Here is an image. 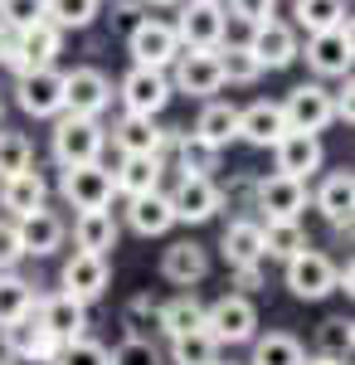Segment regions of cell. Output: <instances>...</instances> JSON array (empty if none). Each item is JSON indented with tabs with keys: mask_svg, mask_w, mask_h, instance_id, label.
I'll list each match as a JSON object with an SVG mask.
<instances>
[{
	"mask_svg": "<svg viewBox=\"0 0 355 365\" xmlns=\"http://www.w3.org/2000/svg\"><path fill=\"white\" fill-rule=\"evenodd\" d=\"M103 146H108V127L98 117H73V113L54 117V161L63 170L103 161Z\"/></svg>",
	"mask_w": 355,
	"mask_h": 365,
	"instance_id": "1",
	"label": "cell"
},
{
	"mask_svg": "<svg viewBox=\"0 0 355 365\" xmlns=\"http://www.w3.org/2000/svg\"><path fill=\"white\" fill-rule=\"evenodd\" d=\"M58 49H63V34H58L49 20H39V25L10 34V44H5L0 63H5L15 78H25V73H34V68H54Z\"/></svg>",
	"mask_w": 355,
	"mask_h": 365,
	"instance_id": "2",
	"label": "cell"
},
{
	"mask_svg": "<svg viewBox=\"0 0 355 365\" xmlns=\"http://www.w3.org/2000/svg\"><path fill=\"white\" fill-rule=\"evenodd\" d=\"M180 49H219L229 34V15L224 0H180V15L170 20Z\"/></svg>",
	"mask_w": 355,
	"mask_h": 365,
	"instance_id": "3",
	"label": "cell"
},
{
	"mask_svg": "<svg viewBox=\"0 0 355 365\" xmlns=\"http://www.w3.org/2000/svg\"><path fill=\"white\" fill-rule=\"evenodd\" d=\"M297 58H307V68H312L317 78H346V73H351V58H355L351 15H346L341 25L321 29V34H307V44H302Z\"/></svg>",
	"mask_w": 355,
	"mask_h": 365,
	"instance_id": "4",
	"label": "cell"
},
{
	"mask_svg": "<svg viewBox=\"0 0 355 365\" xmlns=\"http://www.w3.org/2000/svg\"><path fill=\"white\" fill-rule=\"evenodd\" d=\"M205 331L219 341V346H244V341L258 336V307L244 292H224L205 307Z\"/></svg>",
	"mask_w": 355,
	"mask_h": 365,
	"instance_id": "5",
	"label": "cell"
},
{
	"mask_svg": "<svg viewBox=\"0 0 355 365\" xmlns=\"http://www.w3.org/2000/svg\"><path fill=\"white\" fill-rule=\"evenodd\" d=\"M165 78H170V93H185V98H200V103H210L224 88L215 49H180L175 63L165 68Z\"/></svg>",
	"mask_w": 355,
	"mask_h": 365,
	"instance_id": "6",
	"label": "cell"
},
{
	"mask_svg": "<svg viewBox=\"0 0 355 365\" xmlns=\"http://www.w3.org/2000/svg\"><path fill=\"white\" fill-rule=\"evenodd\" d=\"M307 180H292V175H253V210L258 220H302L307 210Z\"/></svg>",
	"mask_w": 355,
	"mask_h": 365,
	"instance_id": "7",
	"label": "cell"
},
{
	"mask_svg": "<svg viewBox=\"0 0 355 365\" xmlns=\"http://www.w3.org/2000/svg\"><path fill=\"white\" fill-rule=\"evenodd\" d=\"M282 278H287V292L302 297V302H321L336 292V263H331L321 249H302L297 258L282 263Z\"/></svg>",
	"mask_w": 355,
	"mask_h": 365,
	"instance_id": "8",
	"label": "cell"
},
{
	"mask_svg": "<svg viewBox=\"0 0 355 365\" xmlns=\"http://www.w3.org/2000/svg\"><path fill=\"white\" fill-rule=\"evenodd\" d=\"M117 98H122V113H137V117H161L165 103L175 98L170 93V78H165L161 68H127L122 73V83H117Z\"/></svg>",
	"mask_w": 355,
	"mask_h": 365,
	"instance_id": "9",
	"label": "cell"
},
{
	"mask_svg": "<svg viewBox=\"0 0 355 365\" xmlns=\"http://www.w3.org/2000/svg\"><path fill=\"white\" fill-rule=\"evenodd\" d=\"M215 175H180L175 190H170V210H175V225H210L219 210H224V195H219Z\"/></svg>",
	"mask_w": 355,
	"mask_h": 365,
	"instance_id": "10",
	"label": "cell"
},
{
	"mask_svg": "<svg viewBox=\"0 0 355 365\" xmlns=\"http://www.w3.org/2000/svg\"><path fill=\"white\" fill-rule=\"evenodd\" d=\"M170 137H175V127H161L156 117H137V113H122V117H117V127H112V146H117V156H161V161H165Z\"/></svg>",
	"mask_w": 355,
	"mask_h": 365,
	"instance_id": "11",
	"label": "cell"
},
{
	"mask_svg": "<svg viewBox=\"0 0 355 365\" xmlns=\"http://www.w3.org/2000/svg\"><path fill=\"white\" fill-rule=\"evenodd\" d=\"M112 108V78L103 68L83 63L73 73H63V113L73 117H103Z\"/></svg>",
	"mask_w": 355,
	"mask_h": 365,
	"instance_id": "12",
	"label": "cell"
},
{
	"mask_svg": "<svg viewBox=\"0 0 355 365\" xmlns=\"http://www.w3.org/2000/svg\"><path fill=\"white\" fill-rule=\"evenodd\" d=\"M58 282H63V292H68L73 302L93 307V302H98V297L108 292V282H112V263H108V253H83V249H73V258L63 263Z\"/></svg>",
	"mask_w": 355,
	"mask_h": 365,
	"instance_id": "13",
	"label": "cell"
},
{
	"mask_svg": "<svg viewBox=\"0 0 355 365\" xmlns=\"http://www.w3.org/2000/svg\"><path fill=\"white\" fill-rule=\"evenodd\" d=\"M0 346H5V356H10V361L49 365L58 356V346H63V341H54L39 322H34V312H25V317H15V322H5V327H0Z\"/></svg>",
	"mask_w": 355,
	"mask_h": 365,
	"instance_id": "14",
	"label": "cell"
},
{
	"mask_svg": "<svg viewBox=\"0 0 355 365\" xmlns=\"http://www.w3.org/2000/svg\"><path fill=\"white\" fill-rule=\"evenodd\" d=\"M127 49H132V63L137 68H170L175 54H180V39H175V29L170 20H156V15H146L132 34H127Z\"/></svg>",
	"mask_w": 355,
	"mask_h": 365,
	"instance_id": "15",
	"label": "cell"
},
{
	"mask_svg": "<svg viewBox=\"0 0 355 365\" xmlns=\"http://www.w3.org/2000/svg\"><path fill=\"white\" fill-rule=\"evenodd\" d=\"M58 195L68 200L73 210H108L112 205V166L93 161V166H68L58 175Z\"/></svg>",
	"mask_w": 355,
	"mask_h": 365,
	"instance_id": "16",
	"label": "cell"
},
{
	"mask_svg": "<svg viewBox=\"0 0 355 365\" xmlns=\"http://www.w3.org/2000/svg\"><path fill=\"white\" fill-rule=\"evenodd\" d=\"M282 117H287V132H307V137H321L331 127V88L321 83H297L282 98Z\"/></svg>",
	"mask_w": 355,
	"mask_h": 365,
	"instance_id": "17",
	"label": "cell"
},
{
	"mask_svg": "<svg viewBox=\"0 0 355 365\" xmlns=\"http://www.w3.org/2000/svg\"><path fill=\"white\" fill-rule=\"evenodd\" d=\"M248 54L258 58L263 73L268 68H287L302 54V34L287 20H263V25H253V34H248Z\"/></svg>",
	"mask_w": 355,
	"mask_h": 365,
	"instance_id": "18",
	"label": "cell"
},
{
	"mask_svg": "<svg viewBox=\"0 0 355 365\" xmlns=\"http://www.w3.org/2000/svg\"><path fill=\"white\" fill-rule=\"evenodd\" d=\"M15 103L29 117H58L63 113V68H34L25 78H15Z\"/></svg>",
	"mask_w": 355,
	"mask_h": 365,
	"instance_id": "19",
	"label": "cell"
},
{
	"mask_svg": "<svg viewBox=\"0 0 355 365\" xmlns=\"http://www.w3.org/2000/svg\"><path fill=\"white\" fill-rule=\"evenodd\" d=\"M34 322L49 331L54 341H73V336H88V307L73 302L68 292H49V297H34Z\"/></svg>",
	"mask_w": 355,
	"mask_h": 365,
	"instance_id": "20",
	"label": "cell"
},
{
	"mask_svg": "<svg viewBox=\"0 0 355 365\" xmlns=\"http://www.w3.org/2000/svg\"><path fill=\"white\" fill-rule=\"evenodd\" d=\"M312 205H317V210L331 220V229H336L341 239H351V210H355V175H351V166L331 170L326 180L317 185Z\"/></svg>",
	"mask_w": 355,
	"mask_h": 365,
	"instance_id": "21",
	"label": "cell"
},
{
	"mask_svg": "<svg viewBox=\"0 0 355 365\" xmlns=\"http://www.w3.org/2000/svg\"><path fill=\"white\" fill-rule=\"evenodd\" d=\"M287 137V117H282V103H268V98H258V103H248L239 108V141L248 146H277V141Z\"/></svg>",
	"mask_w": 355,
	"mask_h": 365,
	"instance_id": "22",
	"label": "cell"
},
{
	"mask_svg": "<svg viewBox=\"0 0 355 365\" xmlns=\"http://www.w3.org/2000/svg\"><path fill=\"white\" fill-rule=\"evenodd\" d=\"M20 229V249L34 253V258H49V253L63 249V239H68V225L58 220L49 205H39V210H29L25 220H15Z\"/></svg>",
	"mask_w": 355,
	"mask_h": 365,
	"instance_id": "23",
	"label": "cell"
},
{
	"mask_svg": "<svg viewBox=\"0 0 355 365\" xmlns=\"http://www.w3.org/2000/svg\"><path fill=\"white\" fill-rule=\"evenodd\" d=\"M273 161H277V175H292V180H307L317 175L326 151H321V137H307V132H287V137L273 146Z\"/></svg>",
	"mask_w": 355,
	"mask_h": 365,
	"instance_id": "24",
	"label": "cell"
},
{
	"mask_svg": "<svg viewBox=\"0 0 355 365\" xmlns=\"http://www.w3.org/2000/svg\"><path fill=\"white\" fill-rule=\"evenodd\" d=\"M219 253H224L229 268H239V263H268L263 258V225H258V215L229 220L224 234H219Z\"/></svg>",
	"mask_w": 355,
	"mask_h": 365,
	"instance_id": "25",
	"label": "cell"
},
{
	"mask_svg": "<svg viewBox=\"0 0 355 365\" xmlns=\"http://www.w3.org/2000/svg\"><path fill=\"white\" fill-rule=\"evenodd\" d=\"M205 273H210V249L195 244V239H175V244L161 253V278L175 282V287H195Z\"/></svg>",
	"mask_w": 355,
	"mask_h": 365,
	"instance_id": "26",
	"label": "cell"
},
{
	"mask_svg": "<svg viewBox=\"0 0 355 365\" xmlns=\"http://www.w3.org/2000/svg\"><path fill=\"white\" fill-rule=\"evenodd\" d=\"M44 200H49V180L34 166L10 175V180H0V210H5V220H25L29 210H39Z\"/></svg>",
	"mask_w": 355,
	"mask_h": 365,
	"instance_id": "27",
	"label": "cell"
},
{
	"mask_svg": "<svg viewBox=\"0 0 355 365\" xmlns=\"http://www.w3.org/2000/svg\"><path fill=\"white\" fill-rule=\"evenodd\" d=\"M161 175H165L161 156H122L117 170H112V190L127 195V200L151 195V190H161Z\"/></svg>",
	"mask_w": 355,
	"mask_h": 365,
	"instance_id": "28",
	"label": "cell"
},
{
	"mask_svg": "<svg viewBox=\"0 0 355 365\" xmlns=\"http://www.w3.org/2000/svg\"><path fill=\"white\" fill-rule=\"evenodd\" d=\"M127 225L137 229L141 239L170 234V229H175V210H170V195H165V190H151V195L127 200Z\"/></svg>",
	"mask_w": 355,
	"mask_h": 365,
	"instance_id": "29",
	"label": "cell"
},
{
	"mask_svg": "<svg viewBox=\"0 0 355 365\" xmlns=\"http://www.w3.org/2000/svg\"><path fill=\"white\" fill-rule=\"evenodd\" d=\"M195 137L210 141L215 151H224L229 141H239V108L234 103H224V98H210L200 117H195Z\"/></svg>",
	"mask_w": 355,
	"mask_h": 365,
	"instance_id": "30",
	"label": "cell"
},
{
	"mask_svg": "<svg viewBox=\"0 0 355 365\" xmlns=\"http://www.w3.org/2000/svg\"><path fill=\"white\" fill-rule=\"evenodd\" d=\"M117 220H112V210H78V220H73V244L83 253H112L117 249Z\"/></svg>",
	"mask_w": 355,
	"mask_h": 365,
	"instance_id": "31",
	"label": "cell"
},
{
	"mask_svg": "<svg viewBox=\"0 0 355 365\" xmlns=\"http://www.w3.org/2000/svg\"><path fill=\"white\" fill-rule=\"evenodd\" d=\"M170 156H175V170H180V175H215L219 170V151L210 141H200L195 132H185V127H175Z\"/></svg>",
	"mask_w": 355,
	"mask_h": 365,
	"instance_id": "32",
	"label": "cell"
},
{
	"mask_svg": "<svg viewBox=\"0 0 355 365\" xmlns=\"http://www.w3.org/2000/svg\"><path fill=\"white\" fill-rule=\"evenodd\" d=\"M258 225H263V258L287 263V258H297L302 249H312L302 220H258Z\"/></svg>",
	"mask_w": 355,
	"mask_h": 365,
	"instance_id": "33",
	"label": "cell"
},
{
	"mask_svg": "<svg viewBox=\"0 0 355 365\" xmlns=\"http://www.w3.org/2000/svg\"><path fill=\"white\" fill-rule=\"evenodd\" d=\"M351 10H346V0H292V29H307V34H321V29L341 25Z\"/></svg>",
	"mask_w": 355,
	"mask_h": 365,
	"instance_id": "34",
	"label": "cell"
},
{
	"mask_svg": "<svg viewBox=\"0 0 355 365\" xmlns=\"http://www.w3.org/2000/svg\"><path fill=\"white\" fill-rule=\"evenodd\" d=\"M195 327H205V302H200L195 292H180V297L161 302L156 331H165V336H185V331H195Z\"/></svg>",
	"mask_w": 355,
	"mask_h": 365,
	"instance_id": "35",
	"label": "cell"
},
{
	"mask_svg": "<svg viewBox=\"0 0 355 365\" xmlns=\"http://www.w3.org/2000/svg\"><path fill=\"white\" fill-rule=\"evenodd\" d=\"M307 351L292 331H268V336H253V356L248 365H302Z\"/></svg>",
	"mask_w": 355,
	"mask_h": 365,
	"instance_id": "36",
	"label": "cell"
},
{
	"mask_svg": "<svg viewBox=\"0 0 355 365\" xmlns=\"http://www.w3.org/2000/svg\"><path fill=\"white\" fill-rule=\"evenodd\" d=\"M215 58H219V78L234 83V88H248V83L263 78V68H258V58L248 54V44H229V39H224L215 49Z\"/></svg>",
	"mask_w": 355,
	"mask_h": 365,
	"instance_id": "37",
	"label": "cell"
},
{
	"mask_svg": "<svg viewBox=\"0 0 355 365\" xmlns=\"http://www.w3.org/2000/svg\"><path fill=\"white\" fill-rule=\"evenodd\" d=\"M219 356H224V346L205 327H195L185 336H170V365H215Z\"/></svg>",
	"mask_w": 355,
	"mask_h": 365,
	"instance_id": "38",
	"label": "cell"
},
{
	"mask_svg": "<svg viewBox=\"0 0 355 365\" xmlns=\"http://www.w3.org/2000/svg\"><path fill=\"white\" fill-rule=\"evenodd\" d=\"M98 10H103V0H44V20H49L58 34L88 29L98 20Z\"/></svg>",
	"mask_w": 355,
	"mask_h": 365,
	"instance_id": "39",
	"label": "cell"
},
{
	"mask_svg": "<svg viewBox=\"0 0 355 365\" xmlns=\"http://www.w3.org/2000/svg\"><path fill=\"white\" fill-rule=\"evenodd\" d=\"M355 346V322L351 317H326L317 327V356H331V361H351Z\"/></svg>",
	"mask_w": 355,
	"mask_h": 365,
	"instance_id": "40",
	"label": "cell"
},
{
	"mask_svg": "<svg viewBox=\"0 0 355 365\" xmlns=\"http://www.w3.org/2000/svg\"><path fill=\"white\" fill-rule=\"evenodd\" d=\"M34 307V282H25L20 273H0V327L25 317Z\"/></svg>",
	"mask_w": 355,
	"mask_h": 365,
	"instance_id": "41",
	"label": "cell"
},
{
	"mask_svg": "<svg viewBox=\"0 0 355 365\" xmlns=\"http://www.w3.org/2000/svg\"><path fill=\"white\" fill-rule=\"evenodd\" d=\"M34 166V146H29L25 132H10V127H0V180H10V175H20V170Z\"/></svg>",
	"mask_w": 355,
	"mask_h": 365,
	"instance_id": "42",
	"label": "cell"
},
{
	"mask_svg": "<svg viewBox=\"0 0 355 365\" xmlns=\"http://www.w3.org/2000/svg\"><path fill=\"white\" fill-rule=\"evenodd\" d=\"M108 365H165L161 361V346L151 336H127L117 341V351H108Z\"/></svg>",
	"mask_w": 355,
	"mask_h": 365,
	"instance_id": "43",
	"label": "cell"
},
{
	"mask_svg": "<svg viewBox=\"0 0 355 365\" xmlns=\"http://www.w3.org/2000/svg\"><path fill=\"white\" fill-rule=\"evenodd\" d=\"M49 365H108V346L93 336H73L58 346V356Z\"/></svg>",
	"mask_w": 355,
	"mask_h": 365,
	"instance_id": "44",
	"label": "cell"
},
{
	"mask_svg": "<svg viewBox=\"0 0 355 365\" xmlns=\"http://www.w3.org/2000/svg\"><path fill=\"white\" fill-rule=\"evenodd\" d=\"M39 20H44V0H0V25L10 34L39 25Z\"/></svg>",
	"mask_w": 355,
	"mask_h": 365,
	"instance_id": "45",
	"label": "cell"
},
{
	"mask_svg": "<svg viewBox=\"0 0 355 365\" xmlns=\"http://www.w3.org/2000/svg\"><path fill=\"white\" fill-rule=\"evenodd\" d=\"M156 322H161V302H156L151 292H137L132 307H127V327H132V336H146V327H156Z\"/></svg>",
	"mask_w": 355,
	"mask_h": 365,
	"instance_id": "46",
	"label": "cell"
},
{
	"mask_svg": "<svg viewBox=\"0 0 355 365\" xmlns=\"http://www.w3.org/2000/svg\"><path fill=\"white\" fill-rule=\"evenodd\" d=\"M224 15L244 25H263V20H277V0H229Z\"/></svg>",
	"mask_w": 355,
	"mask_h": 365,
	"instance_id": "47",
	"label": "cell"
},
{
	"mask_svg": "<svg viewBox=\"0 0 355 365\" xmlns=\"http://www.w3.org/2000/svg\"><path fill=\"white\" fill-rule=\"evenodd\" d=\"M20 258H25V249H20V229H15V220H0V273H15Z\"/></svg>",
	"mask_w": 355,
	"mask_h": 365,
	"instance_id": "48",
	"label": "cell"
},
{
	"mask_svg": "<svg viewBox=\"0 0 355 365\" xmlns=\"http://www.w3.org/2000/svg\"><path fill=\"white\" fill-rule=\"evenodd\" d=\"M351 117H355V83H351V73H346L341 88H331V122H346L351 127Z\"/></svg>",
	"mask_w": 355,
	"mask_h": 365,
	"instance_id": "49",
	"label": "cell"
},
{
	"mask_svg": "<svg viewBox=\"0 0 355 365\" xmlns=\"http://www.w3.org/2000/svg\"><path fill=\"white\" fill-rule=\"evenodd\" d=\"M112 20H117V25L132 34V29L146 20V5H141V0H112Z\"/></svg>",
	"mask_w": 355,
	"mask_h": 365,
	"instance_id": "50",
	"label": "cell"
},
{
	"mask_svg": "<svg viewBox=\"0 0 355 365\" xmlns=\"http://www.w3.org/2000/svg\"><path fill=\"white\" fill-rule=\"evenodd\" d=\"M234 287H239V292H258V287H263V263H239V268H234Z\"/></svg>",
	"mask_w": 355,
	"mask_h": 365,
	"instance_id": "51",
	"label": "cell"
},
{
	"mask_svg": "<svg viewBox=\"0 0 355 365\" xmlns=\"http://www.w3.org/2000/svg\"><path fill=\"white\" fill-rule=\"evenodd\" d=\"M336 292H346V297L355 292V268H351V258H346V263H336Z\"/></svg>",
	"mask_w": 355,
	"mask_h": 365,
	"instance_id": "52",
	"label": "cell"
},
{
	"mask_svg": "<svg viewBox=\"0 0 355 365\" xmlns=\"http://www.w3.org/2000/svg\"><path fill=\"white\" fill-rule=\"evenodd\" d=\"M302 365H351V361H331V356H312V361H302Z\"/></svg>",
	"mask_w": 355,
	"mask_h": 365,
	"instance_id": "53",
	"label": "cell"
},
{
	"mask_svg": "<svg viewBox=\"0 0 355 365\" xmlns=\"http://www.w3.org/2000/svg\"><path fill=\"white\" fill-rule=\"evenodd\" d=\"M5 44H10V29L0 25V54H5Z\"/></svg>",
	"mask_w": 355,
	"mask_h": 365,
	"instance_id": "54",
	"label": "cell"
},
{
	"mask_svg": "<svg viewBox=\"0 0 355 365\" xmlns=\"http://www.w3.org/2000/svg\"><path fill=\"white\" fill-rule=\"evenodd\" d=\"M141 5H146V10H151V5H180V0H141Z\"/></svg>",
	"mask_w": 355,
	"mask_h": 365,
	"instance_id": "55",
	"label": "cell"
},
{
	"mask_svg": "<svg viewBox=\"0 0 355 365\" xmlns=\"http://www.w3.org/2000/svg\"><path fill=\"white\" fill-rule=\"evenodd\" d=\"M0 365H15V361H10V356H0Z\"/></svg>",
	"mask_w": 355,
	"mask_h": 365,
	"instance_id": "56",
	"label": "cell"
},
{
	"mask_svg": "<svg viewBox=\"0 0 355 365\" xmlns=\"http://www.w3.org/2000/svg\"><path fill=\"white\" fill-rule=\"evenodd\" d=\"M215 365H234V361H224V356H219V361H215Z\"/></svg>",
	"mask_w": 355,
	"mask_h": 365,
	"instance_id": "57",
	"label": "cell"
},
{
	"mask_svg": "<svg viewBox=\"0 0 355 365\" xmlns=\"http://www.w3.org/2000/svg\"><path fill=\"white\" fill-rule=\"evenodd\" d=\"M0 113H5V103H0Z\"/></svg>",
	"mask_w": 355,
	"mask_h": 365,
	"instance_id": "58",
	"label": "cell"
}]
</instances>
